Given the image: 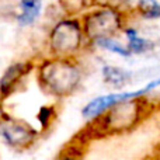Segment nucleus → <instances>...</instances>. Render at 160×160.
<instances>
[{
  "label": "nucleus",
  "mask_w": 160,
  "mask_h": 160,
  "mask_svg": "<svg viewBox=\"0 0 160 160\" xmlns=\"http://www.w3.org/2000/svg\"><path fill=\"white\" fill-rule=\"evenodd\" d=\"M35 79L47 96L63 100L75 96L86 80V66L80 58L47 56L35 61Z\"/></svg>",
  "instance_id": "f257e3e1"
},
{
  "label": "nucleus",
  "mask_w": 160,
  "mask_h": 160,
  "mask_svg": "<svg viewBox=\"0 0 160 160\" xmlns=\"http://www.w3.org/2000/svg\"><path fill=\"white\" fill-rule=\"evenodd\" d=\"M129 11L115 2H94L83 8L79 16L90 47L100 39L121 35L129 24Z\"/></svg>",
  "instance_id": "f03ea898"
},
{
  "label": "nucleus",
  "mask_w": 160,
  "mask_h": 160,
  "mask_svg": "<svg viewBox=\"0 0 160 160\" xmlns=\"http://www.w3.org/2000/svg\"><path fill=\"white\" fill-rule=\"evenodd\" d=\"M90 49L80 16L65 14L51 22L45 37V55L59 58H82Z\"/></svg>",
  "instance_id": "7ed1b4c3"
},
{
  "label": "nucleus",
  "mask_w": 160,
  "mask_h": 160,
  "mask_svg": "<svg viewBox=\"0 0 160 160\" xmlns=\"http://www.w3.org/2000/svg\"><path fill=\"white\" fill-rule=\"evenodd\" d=\"M152 102L148 97L129 98L111 107L96 122H91L90 129L97 136H118L138 128L152 112Z\"/></svg>",
  "instance_id": "20e7f679"
},
{
  "label": "nucleus",
  "mask_w": 160,
  "mask_h": 160,
  "mask_svg": "<svg viewBox=\"0 0 160 160\" xmlns=\"http://www.w3.org/2000/svg\"><path fill=\"white\" fill-rule=\"evenodd\" d=\"M42 133L31 122L13 115L0 112V142L14 152H25L38 143Z\"/></svg>",
  "instance_id": "39448f33"
},
{
  "label": "nucleus",
  "mask_w": 160,
  "mask_h": 160,
  "mask_svg": "<svg viewBox=\"0 0 160 160\" xmlns=\"http://www.w3.org/2000/svg\"><path fill=\"white\" fill-rule=\"evenodd\" d=\"M148 90L146 87H141L138 90L127 91V90H118V91H110L105 94H100L93 98H90L80 110L82 118L86 119L87 122H96L97 119H100L111 107H114L115 104L121 101L129 98H139V97H148Z\"/></svg>",
  "instance_id": "423d86ee"
},
{
  "label": "nucleus",
  "mask_w": 160,
  "mask_h": 160,
  "mask_svg": "<svg viewBox=\"0 0 160 160\" xmlns=\"http://www.w3.org/2000/svg\"><path fill=\"white\" fill-rule=\"evenodd\" d=\"M35 69V61H16L0 75V102L8 100L18 91L24 80Z\"/></svg>",
  "instance_id": "0eeeda50"
},
{
  "label": "nucleus",
  "mask_w": 160,
  "mask_h": 160,
  "mask_svg": "<svg viewBox=\"0 0 160 160\" xmlns=\"http://www.w3.org/2000/svg\"><path fill=\"white\" fill-rule=\"evenodd\" d=\"M42 16V0H18L13 20L20 28H30Z\"/></svg>",
  "instance_id": "6e6552de"
},
{
  "label": "nucleus",
  "mask_w": 160,
  "mask_h": 160,
  "mask_svg": "<svg viewBox=\"0 0 160 160\" xmlns=\"http://www.w3.org/2000/svg\"><path fill=\"white\" fill-rule=\"evenodd\" d=\"M100 75H101L102 82L111 88L115 90H122L128 84H131L133 80L135 73L132 70H128L122 66L112 63H104L100 68Z\"/></svg>",
  "instance_id": "1a4fd4ad"
},
{
  "label": "nucleus",
  "mask_w": 160,
  "mask_h": 160,
  "mask_svg": "<svg viewBox=\"0 0 160 160\" xmlns=\"http://www.w3.org/2000/svg\"><path fill=\"white\" fill-rule=\"evenodd\" d=\"M122 35L125 37V42H127L132 56L133 55H145V53H149V52H152V51H155V48H156L155 41H152L150 38L142 35L141 31L131 24H128L127 27H125Z\"/></svg>",
  "instance_id": "9d476101"
},
{
  "label": "nucleus",
  "mask_w": 160,
  "mask_h": 160,
  "mask_svg": "<svg viewBox=\"0 0 160 160\" xmlns=\"http://www.w3.org/2000/svg\"><path fill=\"white\" fill-rule=\"evenodd\" d=\"M90 48L91 49L104 51V52H108V53H111V55L119 56V58H124V59H128L132 56L127 42L119 41L118 37H110V38H104V39H100V41H96Z\"/></svg>",
  "instance_id": "9b49d317"
},
{
  "label": "nucleus",
  "mask_w": 160,
  "mask_h": 160,
  "mask_svg": "<svg viewBox=\"0 0 160 160\" xmlns=\"http://www.w3.org/2000/svg\"><path fill=\"white\" fill-rule=\"evenodd\" d=\"M132 14L146 21L160 20V2L159 0H135L132 4Z\"/></svg>",
  "instance_id": "f8f14e48"
},
{
  "label": "nucleus",
  "mask_w": 160,
  "mask_h": 160,
  "mask_svg": "<svg viewBox=\"0 0 160 160\" xmlns=\"http://www.w3.org/2000/svg\"><path fill=\"white\" fill-rule=\"evenodd\" d=\"M58 117L56 104H42L35 114V121L39 127V132L45 133L53 127Z\"/></svg>",
  "instance_id": "ddd939ff"
},
{
  "label": "nucleus",
  "mask_w": 160,
  "mask_h": 160,
  "mask_svg": "<svg viewBox=\"0 0 160 160\" xmlns=\"http://www.w3.org/2000/svg\"><path fill=\"white\" fill-rule=\"evenodd\" d=\"M53 160H82V156H80V150L79 148H66L63 149L58 156H56Z\"/></svg>",
  "instance_id": "4468645a"
}]
</instances>
